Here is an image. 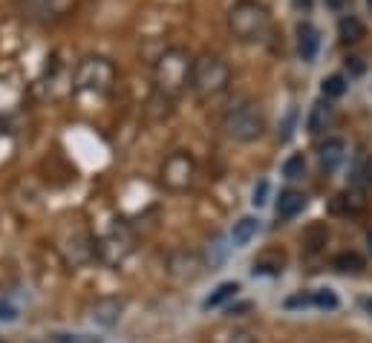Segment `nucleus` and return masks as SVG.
Instances as JSON below:
<instances>
[{
	"label": "nucleus",
	"mask_w": 372,
	"mask_h": 343,
	"mask_svg": "<svg viewBox=\"0 0 372 343\" xmlns=\"http://www.w3.org/2000/svg\"><path fill=\"white\" fill-rule=\"evenodd\" d=\"M190 73H194V58L185 49H164L156 64H153V84L156 92L168 95L173 101L176 95H182L185 90H190Z\"/></svg>",
	"instance_id": "1"
},
{
	"label": "nucleus",
	"mask_w": 372,
	"mask_h": 343,
	"mask_svg": "<svg viewBox=\"0 0 372 343\" xmlns=\"http://www.w3.org/2000/svg\"><path fill=\"white\" fill-rule=\"evenodd\" d=\"M231 84V66L219 58V55H199L194 61V73H190V92L199 101L216 99L219 92H225Z\"/></svg>",
	"instance_id": "2"
},
{
	"label": "nucleus",
	"mask_w": 372,
	"mask_h": 343,
	"mask_svg": "<svg viewBox=\"0 0 372 343\" xmlns=\"http://www.w3.org/2000/svg\"><path fill=\"white\" fill-rule=\"evenodd\" d=\"M228 26H231L234 38L251 44V40H263L269 35L271 18H269V9L260 6L257 0H240V3L228 12Z\"/></svg>",
	"instance_id": "3"
},
{
	"label": "nucleus",
	"mask_w": 372,
	"mask_h": 343,
	"mask_svg": "<svg viewBox=\"0 0 372 343\" xmlns=\"http://www.w3.org/2000/svg\"><path fill=\"white\" fill-rule=\"evenodd\" d=\"M223 130L231 136L234 142H257L266 133V116L257 101H240L231 107L223 118Z\"/></svg>",
	"instance_id": "4"
},
{
	"label": "nucleus",
	"mask_w": 372,
	"mask_h": 343,
	"mask_svg": "<svg viewBox=\"0 0 372 343\" xmlns=\"http://www.w3.org/2000/svg\"><path fill=\"white\" fill-rule=\"evenodd\" d=\"M136 251V231L127 223H116L101 240H95V257L104 266H121Z\"/></svg>",
	"instance_id": "5"
},
{
	"label": "nucleus",
	"mask_w": 372,
	"mask_h": 343,
	"mask_svg": "<svg viewBox=\"0 0 372 343\" xmlns=\"http://www.w3.org/2000/svg\"><path fill=\"white\" fill-rule=\"evenodd\" d=\"M197 179V162L190 159L182 150H176L168 159L162 162V170H159V185L171 194H185V190L194 188Z\"/></svg>",
	"instance_id": "6"
},
{
	"label": "nucleus",
	"mask_w": 372,
	"mask_h": 343,
	"mask_svg": "<svg viewBox=\"0 0 372 343\" xmlns=\"http://www.w3.org/2000/svg\"><path fill=\"white\" fill-rule=\"evenodd\" d=\"M116 84V66L107 58H84L75 70V90L104 95Z\"/></svg>",
	"instance_id": "7"
},
{
	"label": "nucleus",
	"mask_w": 372,
	"mask_h": 343,
	"mask_svg": "<svg viewBox=\"0 0 372 343\" xmlns=\"http://www.w3.org/2000/svg\"><path fill=\"white\" fill-rule=\"evenodd\" d=\"M205 268H208V263L197 254V251H173L168 257V274L176 280H182V283H194L199 280Z\"/></svg>",
	"instance_id": "8"
},
{
	"label": "nucleus",
	"mask_w": 372,
	"mask_h": 343,
	"mask_svg": "<svg viewBox=\"0 0 372 343\" xmlns=\"http://www.w3.org/2000/svg\"><path fill=\"white\" fill-rule=\"evenodd\" d=\"M75 0H23L21 12L26 21H35V23H49V21H58L64 18L66 12L73 9Z\"/></svg>",
	"instance_id": "9"
},
{
	"label": "nucleus",
	"mask_w": 372,
	"mask_h": 343,
	"mask_svg": "<svg viewBox=\"0 0 372 343\" xmlns=\"http://www.w3.org/2000/svg\"><path fill=\"white\" fill-rule=\"evenodd\" d=\"M124 314V300L121 297H99L90 306V323L95 329H116Z\"/></svg>",
	"instance_id": "10"
},
{
	"label": "nucleus",
	"mask_w": 372,
	"mask_h": 343,
	"mask_svg": "<svg viewBox=\"0 0 372 343\" xmlns=\"http://www.w3.org/2000/svg\"><path fill=\"white\" fill-rule=\"evenodd\" d=\"M321 49V32L312 23H300L297 26V52L303 61H314Z\"/></svg>",
	"instance_id": "11"
},
{
	"label": "nucleus",
	"mask_w": 372,
	"mask_h": 343,
	"mask_svg": "<svg viewBox=\"0 0 372 343\" xmlns=\"http://www.w3.org/2000/svg\"><path fill=\"white\" fill-rule=\"evenodd\" d=\"M306 208V194H300L295 188H286L280 190V199H277V216L280 219H295L297 214H303Z\"/></svg>",
	"instance_id": "12"
},
{
	"label": "nucleus",
	"mask_w": 372,
	"mask_h": 343,
	"mask_svg": "<svg viewBox=\"0 0 372 343\" xmlns=\"http://www.w3.org/2000/svg\"><path fill=\"white\" fill-rule=\"evenodd\" d=\"M343 156H347V144H343V139H326L321 144V164H323L326 173H332L343 162Z\"/></svg>",
	"instance_id": "13"
},
{
	"label": "nucleus",
	"mask_w": 372,
	"mask_h": 343,
	"mask_svg": "<svg viewBox=\"0 0 372 343\" xmlns=\"http://www.w3.org/2000/svg\"><path fill=\"white\" fill-rule=\"evenodd\" d=\"M257 231H260V219L257 216H243L231 228V242L237 245V249H243V245H248L257 237Z\"/></svg>",
	"instance_id": "14"
},
{
	"label": "nucleus",
	"mask_w": 372,
	"mask_h": 343,
	"mask_svg": "<svg viewBox=\"0 0 372 343\" xmlns=\"http://www.w3.org/2000/svg\"><path fill=\"white\" fill-rule=\"evenodd\" d=\"M237 292H240V283H234V280L231 283H219L216 289L202 300V309H219V306H225L228 300L237 297Z\"/></svg>",
	"instance_id": "15"
},
{
	"label": "nucleus",
	"mask_w": 372,
	"mask_h": 343,
	"mask_svg": "<svg viewBox=\"0 0 372 343\" xmlns=\"http://www.w3.org/2000/svg\"><path fill=\"white\" fill-rule=\"evenodd\" d=\"M286 266V257L280 251H266L263 257L254 259V274H269V277H277Z\"/></svg>",
	"instance_id": "16"
},
{
	"label": "nucleus",
	"mask_w": 372,
	"mask_h": 343,
	"mask_svg": "<svg viewBox=\"0 0 372 343\" xmlns=\"http://www.w3.org/2000/svg\"><path fill=\"white\" fill-rule=\"evenodd\" d=\"M329 121H332V107H329V101H318L312 107L306 127H309V133H323L329 127Z\"/></svg>",
	"instance_id": "17"
},
{
	"label": "nucleus",
	"mask_w": 372,
	"mask_h": 343,
	"mask_svg": "<svg viewBox=\"0 0 372 343\" xmlns=\"http://www.w3.org/2000/svg\"><path fill=\"white\" fill-rule=\"evenodd\" d=\"M332 268H335V271H340V274H361V271L367 268V263H364V257H361V254H355V251H343V254H338V257L332 259Z\"/></svg>",
	"instance_id": "18"
},
{
	"label": "nucleus",
	"mask_w": 372,
	"mask_h": 343,
	"mask_svg": "<svg viewBox=\"0 0 372 343\" xmlns=\"http://www.w3.org/2000/svg\"><path fill=\"white\" fill-rule=\"evenodd\" d=\"M338 32H340V38L347 40V44H355V40H361V38L367 35L364 23L358 21L355 15H343V18H340V23H338Z\"/></svg>",
	"instance_id": "19"
},
{
	"label": "nucleus",
	"mask_w": 372,
	"mask_h": 343,
	"mask_svg": "<svg viewBox=\"0 0 372 343\" xmlns=\"http://www.w3.org/2000/svg\"><path fill=\"white\" fill-rule=\"evenodd\" d=\"M321 92H323V99H340V95L347 92V78H343V75H329V78H323Z\"/></svg>",
	"instance_id": "20"
},
{
	"label": "nucleus",
	"mask_w": 372,
	"mask_h": 343,
	"mask_svg": "<svg viewBox=\"0 0 372 343\" xmlns=\"http://www.w3.org/2000/svg\"><path fill=\"white\" fill-rule=\"evenodd\" d=\"M283 176L286 179H303V176H306V159H303L300 153L288 156L286 164H283Z\"/></svg>",
	"instance_id": "21"
},
{
	"label": "nucleus",
	"mask_w": 372,
	"mask_h": 343,
	"mask_svg": "<svg viewBox=\"0 0 372 343\" xmlns=\"http://www.w3.org/2000/svg\"><path fill=\"white\" fill-rule=\"evenodd\" d=\"M216 343H257V332L251 329H231L216 338Z\"/></svg>",
	"instance_id": "22"
},
{
	"label": "nucleus",
	"mask_w": 372,
	"mask_h": 343,
	"mask_svg": "<svg viewBox=\"0 0 372 343\" xmlns=\"http://www.w3.org/2000/svg\"><path fill=\"white\" fill-rule=\"evenodd\" d=\"M52 343H101V338H90V335H73V332H52Z\"/></svg>",
	"instance_id": "23"
},
{
	"label": "nucleus",
	"mask_w": 372,
	"mask_h": 343,
	"mask_svg": "<svg viewBox=\"0 0 372 343\" xmlns=\"http://www.w3.org/2000/svg\"><path fill=\"white\" fill-rule=\"evenodd\" d=\"M312 306H318V309H338V297H335V292H329V289H318V292H312Z\"/></svg>",
	"instance_id": "24"
},
{
	"label": "nucleus",
	"mask_w": 372,
	"mask_h": 343,
	"mask_svg": "<svg viewBox=\"0 0 372 343\" xmlns=\"http://www.w3.org/2000/svg\"><path fill=\"white\" fill-rule=\"evenodd\" d=\"M295 121H297V110L292 107V110H288V116H286V121H283L280 142H288V139H292V133H295Z\"/></svg>",
	"instance_id": "25"
},
{
	"label": "nucleus",
	"mask_w": 372,
	"mask_h": 343,
	"mask_svg": "<svg viewBox=\"0 0 372 343\" xmlns=\"http://www.w3.org/2000/svg\"><path fill=\"white\" fill-rule=\"evenodd\" d=\"M15 320H18V309L0 300V323H15Z\"/></svg>",
	"instance_id": "26"
},
{
	"label": "nucleus",
	"mask_w": 372,
	"mask_h": 343,
	"mask_svg": "<svg viewBox=\"0 0 372 343\" xmlns=\"http://www.w3.org/2000/svg\"><path fill=\"white\" fill-rule=\"evenodd\" d=\"M266 196H269V182H266V179H260V185L254 188V199H251V202L260 208V205H266V202H269Z\"/></svg>",
	"instance_id": "27"
},
{
	"label": "nucleus",
	"mask_w": 372,
	"mask_h": 343,
	"mask_svg": "<svg viewBox=\"0 0 372 343\" xmlns=\"http://www.w3.org/2000/svg\"><path fill=\"white\" fill-rule=\"evenodd\" d=\"M361 182H364V185H372V156L364 162V168H361Z\"/></svg>",
	"instance_id": "28"
},
{
	"label": "nucleus",
	"mask_w": 372,
	"mask_h": 343,
	"mask_svg": "<svg viewBox=\"0 0 372 343\" xmlns=\"http://www.w3.org/2000/svg\"><path fill=\"white\" fill-rule=\"evenodd\" d=\"M361 306H364V312H367V314H372V297H364V300H361Z\"/></svg>",
	"instance_id": "29"
},
{
	"label": "nucleus",
	"mask_w": 372,
	"mask_h": 343,
	"mask_svg": "<svg viewBox=\"0 0 372 343\" xmlns=\"http://www.w3.org/2000/svg\"><path fill=\"white\" fill-rule=\"evenodd\" d=\"M326 3H329V6H332V9H338V6L343 3V0H326Z\"/></svg>",
	"instance_id": "30"
},
{
	"label": "nucleus",
	"mask_w": 372,
	"mask_h": 343,
	"mask_svg": "<svg viewBox=\"0 0 372 343\" xmlns=\"http://www.w3.org/2000/svg\"><path fill=\"white\" fill-rule=\"evenodd\" d=\"M367 242H369V251H372V231H369V234H367Z\"/></svg>",
	"instance_id": "31"
},
{
	"label": "nucleus",
	"mask_w": 372,
	"mask_h": 343,
	"mask_svg": "<svg viewBox=\"0 0 372 343\" xmlns=\"http://www.w3.org/2000/svg\"><path fill=\"white\" fill-rule=\"evenodd\" d=\"M297 6H309V0H297Z\"/></svg>",
	"instance_id": "32"
},
{
	"label": "nucleus",
	"mask_w": 372,
	"mask_h": 343,
	"mask_svg": "<svg viewBox=\"0 0 372 343\" xmlns=\"http://www.w3.org/2000/svg\"><path fill=\"white\" fill-rule=\"evenodd\" d=\"M367 3H369V9H372V0H367Z\"/></svg>",
	"instance_id": "33"
}]
</instances>
